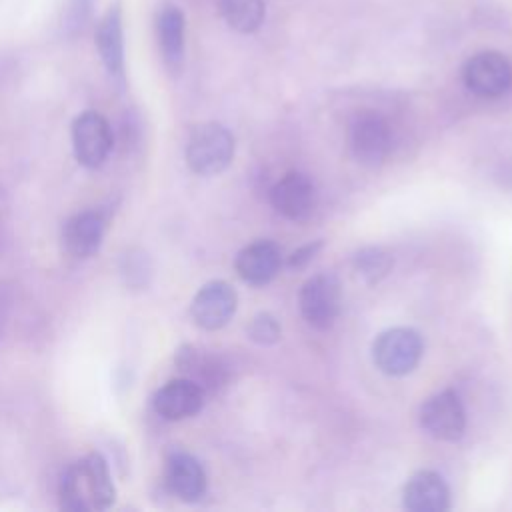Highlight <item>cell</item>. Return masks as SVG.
Instances as JSON below:
<instances>
[{
	"mask_svg": "<svg viewBox=\"0 0 512 512\" xmlns=\"http://www.w3.org/2000/svg\"><path fill=\"white\" fill-rule=\"evenodd\" d=\"M60 506L70 512L108 510L116 500V486L102 454L90 452L66 468L58 486Z\"/></svg>",
	"mask_w": 512,
	"mask_h": 512,
	"instance_id": "obj_1",
	"label": "cell"
},
{
	"mask_svg": "<svg viewBox=\"0 0 512 512\" xmlns=\"http://www.w3.org/2000/svg\"><path fill=\"white\" fill-rule=\"evenodd\" d=\"M234 156L232 134L216 122L200 124L192 130L186 144V162L200 176H214L228 168Z\"/></svg>",
	"mask_w": 512,
	"mask_h": 512,
	"instance_id": "obj_2",
	"label": "cell"
},
{
	"mask_svg": "<svg viewBox=\"0 0 512 512\" xmlns=\"http://www.w3.org/2000/svg\"><path fill=\"white\" fill-rule=\"evenodd\" d=\"M374 364L388 376L412 372L422 358V338L412 328H388L372 346Z\"/></svg>",
	"mask_w": 512,
	"mask_h": 512,
	"instance_id": "obj_3",
	"label": "cell"
},
{
	"mask_svg": "<svg viewBox=\"0 0 512 512\" xmlns=\"http://www.w3.org/2000/svg\"><path fill=\"white\" fill-rule=\"evenodd\" d=\"M112 144V130L102 114L86 110L74 118L72 148L78 164H82L84 168L102 166L112 150Z\"/></svg>",
	"mask_w": 512,
	"mask_h": 512,
	"instance_id": "obj_4",
	"label": "cell"
},
{
	"mask_svg": "<svg viewBox=\"0 0 512 512\" xmlns=\"http://www.w3.org/2000/svg\"><path fill=\"white\" fill-rule=\"evenodd\" d=\"M462 80L476 96L498 98L512 86V64L500 52H478L466 60Z\"/></svg>",
	"mask_w": 512,
	"mask_h": 512,
	"instance_id": "obj_5",
	"label": "cell"
},
{
	"mask_svg": "<svg viewBox=\"0 0 512 512\" xmlns=\"http://www.w3.org/2000/svg\"><path fill=\"white\" fill-rule=\"evenodd\" d=\"M422 430L442 442H454L462 438L466 428L464 406L452 390H442L430 396L420 408Z\"/></svg>",
	"mask_w": 512,
	"mask_h": 512,
	"instance_id": "obj_6",
	"label": "cell"
},
{
	"mask_svg": "<svg viewBox=\"0 0 512 512\" xmlns=\"http://www.w3.org/2000/svg\"><path fill=\"white\" fill-rule=\"evenodd\" d=\"M340 302V284L332 274H316L308 278L300 290V312L304 320L318 330H326L334 324Z\"/></svg>",
	"mask_w": 512,
	"mask_h": 512,
	"instance_id": "obj_7",
	"label": "cell"
},
{
	"mask_svg": "<svg viewBox=\"0 0 512 512\" xmlns=\"http://www.w3.org/2000/svg\"><path fill=\"white\" fill-rule=\"evenodd\" d=\"M350 146L354 158L362 166H380L392 148V132L388 122L376 112H364L356 116L350 128Z\"/></svg>",
	"mask_w": 512,
	"mask_h": 512,
	"instance_id": "obj_8",
	"label": "cell"
},
{
	"mask_svg": "<svg viewBox=\"0 0 512 512\" xmlns=\"http://www.w3.org/2000/svg\"><path fill=\"white\" fill-rule=\"evenodd\" d=\"M236 302V292L228 282L212 280L196 292L190 304V314L196 326L204 330H218L234 316Z\"/></svg>",
	"mask_w": 512,
	"mask_h": 512,
	"instance_id": "obj_9",
	"label": "cell"
},
{
	"mask_svg": "<svg viewBox=\"0 0 512 512\" xmlns=\"http://www.w3.org/2000/svg\"><path fill=\"white\" fill-rule=\"evenodd\" d=\"M314 182L302 172L284 174L270 190L272 206L288 220H304L316 208Z\"/></svg>",
	"mask_w": 512,
	"mask_h": 512,
	"instance_id": "obj_10",
	"label": "cell"
},
{
	"mask_svg": "<svg viewBox=\"0 0 512 512\" xmlns=\"http://www.w3.org/2000/svg\"><path fill=\"white\" fill-rule=\"evenodd\" d=\"M152 406L164 420H184L198 414L204 406V388L192 378L166 382L152 398Z\"/></svg>",
	"mask_w": 512,
	"mask_h": 512,
	"instance_id": "obj_11",
	"label": "cell"
},
{
	"mask_svg": "<svg viewBox=\"0 0 512 512\" xmlns=\"http://www.w3.org/2000/svg\"><path fill=\"white\" fill-rule=\"evenodd\" d=\"M164 482L168 490L184 502H196L206 492V472L202 464L182 450L168 454Z\"/></svg>",
	"mask_w": 512,
	"mask_h": 512,
	"instance_id": "obj_12",
	"label": "cell"
},
{
	"mask_svg": "<svg viewBox=\"0 0 512 512\" xmlns=\"http://www.w3.org/2000/svg\"><path fill=\"white\" fill-rule=\"evenodd\" d=\"M96 48L106 72L112 78H124V22L122 4L114 2L96 26Z\"/></svg>",
	"mask_w": 512,
	"mask_h": 512,
	"instance_id": "obj_13",
	"label": "cell"
},
{
	"mask_svg": "<svg viewBox=\"0 0 512 512\" xmlns=\"http://www.w3.org/2000/svg\"><path fill=\"white\" fill-rule=\"evenodd\" d=\"M234 266L244 282L252 286H264L280 272V250L274 242L268 240L252 242L238 252Z\"/></svg>",
	"mask_w": 512,
	"mask_h": 512,
	"instance_id": "obj_14",
	"label": "cell"
},
{
	"mask_svg": "<svg viewBox=\"0 0 512 512\" xmlns=\"http://www.w3.org/2000/svg\"><path fill=\"white\" fill-rule=\"evenodd\" d=\"M450 506V490L442 476L430 470L416 472L404 486V508L412 512H442Z\"/></svg>",
	"mask_w": 512,
	"mask_h": 512,
	"instance_id": "obj_15",
	"label": "cell"
},
{
	"mask_svg": "<svg viewBox=\"0 0 512 512\" xmlns=\"http://www.w3.org/2000/svg\"><path fill=\"white\" fill-rule=\"evenodd\" d=\"M104 218L96 210H86L72 216L64 226V246L76 258L94 256L104 238Z\"/></svg>",
	"mask_w": 512,
	"mask_h": 512,
	"instance_id": "obj_16",
	"label": "cell"
},
{
	"mask_svg": "<svg viewBox=\"0 0 512 512\" xmlns=\"http://www.w3.org/2000/svg\"><path fill=\"white\" fill-rule=\"evenodd\" d=\"M158 46L164 62L178 70L184 60V14L174 4H164L156 16Z\"/></svg>",
	"mask_w": 512,
	"mask_h": 512,
	"instance_id": "obj_17",
	"label": "cell"
},
{
	"mask_svg": "<svg viewBox=\"0 0 512 512\" xmlns=\"http://www.w3.org/2000/svg\"><path fill=\"white\" fill-rule=\"evenodd\" d=\"M218 10L224 22L240 34L258 30L266 14L262 0H220Z\"/></svg>",
	"mask_w": 512,
	"mask_h": 512,
	"instance_id": "obj_18",
	"label": "cell"
},
{
	"mask_svg": "<svg viewBox=\"0 0 512 512\" xmlns=\"http://www.w3.org/2000/svg\"><path fill=\"white\" fill-rule=\"evenodd\" d=\"M390 268H392V256L384 248H378V246L362 248L354 256V270L368 284L380 282L390 272Z\"/></svg>",
	"mask_w": 512,
	"mask_h": 512,
	"instance_id": "obj_19",
	"label": "cell"
},
{
	"mask_svg": "<svg viewBox=\"0 0 512 512\" xmlns=\"http://www.w3.org/2000/svg\"><path fill=\"white\" fill-rule=\"evenodd\" d=\"M94 12V0H66L62 10V28L66 34L76 36L82 32Z\"/></svg>",
	"mask_w": 512,
	"mask_h": 512,
	"instance_id": "obj_20",
	"label": "cell"
},
{
	"mask_svg": "<svg viewBox=\"0 0 512 512\" xmlns=\"http://www.w3.org/2000/svg\"><path fill=\"white\" fill-rule=\"evenodd\" d=\"M248 336L258 344H274L280 338V324L268 312L256 314L248 326Z\"/></svg>",
	"mask_w": 512,
	"mask_h": 512,
	"instance_id": "obj_21",
	"label": "cell"
},
{
	"mask_svg": "<svg viewBox=\"0 0 512 512\" xmlns=\"http://www.w3.org/2000/svg\"><path fill=\"white\" fill-rule=\"evenodd\" d=\"M320 246H322V242L316 240V242H310V244L298 248V250L290 256L288 264H290L292 268H304V266L314 258V254L320 250Z\"/></svg>",
	"mask_w": 512,
	"mask_h": 512,
	"instance_id": "obj_22",
	"label": "cell"
}]
</instances>
